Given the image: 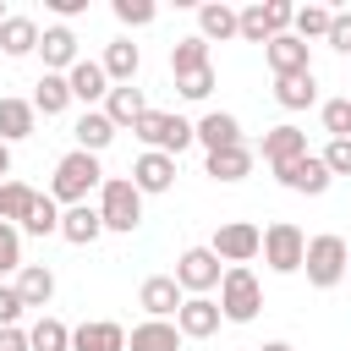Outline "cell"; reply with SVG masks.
Segmentation results:
<instances>
[{
	"label": "cell",
	"mask_w": 351,
	"mask_h": 351,
	"mask_svg": "<svg viewBox=\"0 0 351 351\" xmlns=\"http://www.w3.org/2000/svg\"><path fill=\"white\" fill-rule=\"evenodd\" d=\"M99 186H104L99 154H82V148L60 154V165H55V176H49V197H55V203L77 208V203H88V192H99Z\"/></svg>",
	"instance_id": "cell-1"
},
{
	"label": "cell",
	"mask_w": 351,
	"mask_h": 351,
	"mask_svg": "<svg viewBox=\"0 0 351 351\" xmlns=\"http://www.w3.org/2000/svg\"><path fill=\"white\" fill-rule=\"evenodd\" d=\"M263 313V285H258V274L247 269V263H230L225 274H219V318L225 324H252Z\"/></svg>",
	"instance_id": "cell-2"
},
{
	"label": "cell",
	"mask_w": 351,
	"mask_h": 351,
	"mask_svg": "<svg viewBox=\"0 0 351 351\" xmlns=\"http://www.w3.org/2000/svg\"><path fill=\"white\" fill-rule=\"evenodd\" d=\"M99 219H104V230H121V236H132L143 225V192L132 186V176H104V186H99Z\"/></svg>",
	"instance_id": "cell-3"
},
{
	"label": "cell",
	"mask_w": 351,
	"mask_h": 351,
	"mask_svg": "<svg viewBox=\"0 0 351 351\" xmlns=\"http://www.w3.org/2000/svg\"><path fill=\"white\" fill-rule=\"evenodd\" d=\"M302 269H307V285L329 291V285H340V280H346V269H351V247H346L335 230H324V236H307Z\"/></svg>",
	"instance_id": "cell-4"
},
{
	"label": "cell",
	"mask_w": 351,
	"mask_h": 351,
	"mask_svg": "<svg viewBox=\"0 0 351 351\" xmlns=\"http://www.w3.org/2000/svg\"><path fill=\"white\" fill-rule=\"evenodd\" d=\"M132 137H137L148 154L181 159V148H192V121H186V115H170V110H148V115L132 126Z\"/></svg>",
	"instance_id": "cell-5"
},
{
	"label": "cell",
	"mask_w": 351,
	"mask_h": 351,
	"mask_svg": "<svg viewBox=\"0 0 351 351\" xmlns=\"http://www.w3.org/2000/svg\"><path fill=\"white\" fill-rule=\"evenodd\" d=\"M258 247H263V230H258L252 219H225V225L214 230V241H208V252H214L225 269H230V263H252Z\"/></svg>",
	"instance_id": "cell-6"
},
{
	"label": "cell",
	"mask_w": 351,
	"mask_h": 351,
	"mask_svg": "<svg viewBox=\"0 0 351 351\" xmlns=\"http://www.w3.org/2000/svg\"><path fill=\"white\" fill-rule=\"evenodd\" d=\"M263 263L274 269V274H296L302 269V252H307V236L291 225V219H274L269 230H263Z\"/></svg>",
	"instance_id": "cell-7"
},
{
	"label": "cell",
	"mask_w": 351,
	"mask_h": 351,
	"mask_svg": "<svg viewBox=\"0 0 351 351\" xmlns=\"http://www.w3.org/2000/svg\"><path fill=\"white\" fill-rule=\"evenodd\" d=\"M219 258L208 252V247H186L181 258H176V285H181V296H208L214 285H219Z\"/></svg>",
	"instance_id": "cell-8"
},
{
	"label": "cell",
	"mask_w": 351,
	"mask_h": 351,
	"mask_svg": "<svg viewBox=\"0 0 351 351\" xmlns=\"http://www.w3.org/2000/svg\"><path fill=\"white\" fill-rule=\"evenodd\" d=\"M274 181H280L285 192H302V197H324L335 176L324 170V159H318V154H302V159L280 165V170H274Z\"/></svg>",
	"instance_id": "cell-9"
},
{
	"label": "cell",
	"mask_w": 351,
	"mask_h": 351,
	"mask_svg": "<svg viewBox=\"0 0 351 351\" xmlns=\"http://www.w3.org/2000/svg\"><path fill=\"white\" fill-rule=\"evenodd\" d=\"M181 302H186V296H181L176 274H148V280H143V291H137V307H143L148 318H165V324L181 313Z\"/></svg>",
	"instance_id": "cell-10"
},
{
	"label": "cell",
	"mask_w": 351,
	"mask_h": 351,
	"mask_svg": "<svg viewBox=\"0 0 351 351\" xmlns=\"http://www.w3.org/2000/svg\"><path fill=\"white\" fill-rule=\"evenodd\" d=\"M263 60H269L274 77H302V71H313V55H307V44H302L296 33L269 38V44H263Z\"/></svg>",
	"instance_id": "cell-11"
},
{
	"label": "cell",
	"mask_w": 351,
	"mask_h": 351,
	"mask_svg": "<svg viewBox=\"0 0 351 351\" xmlns=\"http://www.w3.org/2000/svg\"><path fill=\"white\" fill-rule=\"evenodd\" d=\"M219 324H225V318H219V302H214V296H186V302H181V313H176L181 340H208Z\"/></svg>",
	"instance_id": "cell-12"
},
{
	"label": "cell",
	"mask_w": 351,
	"mask_h": 351,
	"mask_svg": "<svg viewBox=\"0 0 351 351\" xmlns=\"http://www.w3.org/2000/svg\"><path fill=\"white\" fill-rule=\"evenodd\" d=\"M38 55H44V71H60V77L82 60V55H77V33H71L66 22H55V27L38 33Z\"/></svg>",
	"instance_id": "cell-13"
},
{
	"label": "cell",
	"mask_w": 351,
	"mask_h": 351,
	"mask_svg": "<svg viewBox=\"0 0 351 351\" xmlns=\"http://www.w3.org/2000/svg\"><path fill=\"white\" fill-rule=\"evenodd\" d=\"M192 143H203V154L236 148V143H241V121H236L230 110H208L203 121H192Z\"/></svg>",
	"instance_id": "cell-14"
},
{
	"label": "cell",
	"mask_w": 351,
	"mask_h": 351,
	"mask_svg": "<svg viewBox=\"0 0 351 351\" xmlns=\"http://www.w3.org/2000/svg\"><path fill=\"white\" fill-rule=\"evenodd\" d=\"M176 176H181V170H176V159H170V154H148V148H143V154H137V165H132V186H137L143 197H148V192H170V186H176Z\"/></svg>",
	"instance_id": "cell-15"
},
{
	"label": "cell",
	"mask_w": 351,
	"mask_h": 351,
	"mask_svg": "<svg viewBox=\"0 0 351 351\" xmlns=\"http://www.w3.org/2000/svg\"><path fill=\"white\" fill-rule=\"evenodd\" d=\"M258 154H263V165H269V170H280V165H291V159H302V154H307V132L285 121V126L263 132V148H258Z\"/></svg>",
	"instance_id": "cell-16"
},
{
	"label": "cell",
	"mask_w": 351,
	"mask_h": 351,
	"mask_svg": "<svg viewBox=\"0 0 351 351\" xmlns=\"http://www.w3.org/2000/svg\"><path fill=\"white\" fill-rule=\"evenodd\" d=\"M38 132V110H33V99H0V143L11 148V143H22V137H33Z\"/></svg>",
	"instance_id": "cell-17"
},
{
	"label": "cell",
	"mask_w": 351,
	"mask_h": 351,
	"mask_svg": "<svg viewBox=\"0 0 351 351\" xmlns=\"http://www.w3.org/2000/svg\"><path fill=\"white\" fill-rule=\"evenodd\" d=\"M252 148L247 143H236V148H214V154H203V176H214V181H241V176H252Z\"/></svg>",
	"instance_id": "cell-18"
},
{
	"label": "cell",
	"mask_w": 351,
	"mask_h": 351,
	"mask_svg": "<svg viewBox=\"0 0 351 351\" xmlns=\"http://www.w3.org/2000/svg\"><path fill=\"white\" fill-rule=\"evenodd\" d=\"M60 236H66L71 247H93V241L104 236V219H99V208H93V203L60 208Z\"/></svg>",
	"instance_id": "cell-19"
},
{
	"label": "cell",
	"mask_w": 351,
	"mask_h": 351,
	"mask_svg": "<svg viewBox=\"0 0 351 351\" xmlns=\"http://www.w3.org/2000/svg\"><path fill=\"white\" fill-rule=\"evenodd\" d=\"M71 351H126V329L110 324V318L77 324V329H71Z\"/></svg>",
	"instance_id": "cell-20"
},
{
	"label": "cell",
	"mask_w": 351,
	"mask_h": 351,
	"mask_svg": "<svg viewBox=\"0 0 351 351\" xmlns=\"http://www.w3.org/2000/svg\"><path fill=\"white\" fill-rule=\"evenodd\" d=\"M104 115H110V126H115V132H121V126H137V121L148 115L143 88H132V82H126V88H110V93H104Z\"/></svg>",
	"instance_id": "cell-21"
},
{
	"label": "cell",
	"mask_w": 351,
	"mask_h": 351,
	"mask_svg": "<svg viewBox=\"0 0 351 351\" xmlns=\"http://www.w3.org/2000/svg\"><path fill=\"white\" fill-rule=\"evenodd\" d=\"M16 296H22V307H49V302H55V274H49V263H22V269H16Z\"/></svg>",
	"instance_id": "cell-22"
},
{
	"label": "cell",
	"mask_w": 351,
	"mask_h": 351,
	"mask_svg": "<svg viewBox=\"0 0 351 351\" xmlns=\"http://www.w3.org/2000/svg\"><path fill=\"white\" fill-rule=\"evenodd\" d=\"M66 88H71V99L99 104V99L110 93V77H104V66H99V60H77V66L66 71Z\"/></svg>",
	"instance_id": "cell-23"
},
{
	"label": "cell",
	"mask_w": 351,
	"mask_h": 351,
	"mask_svg": "<svg viewBox=\"0 0 351 351\" xmlns=\"http://www.w3.org/2000/svg\"><path fill=\"white\" fill-rule=\"evenodd\" d=\"M71 137H77V148H82V154H104V148L115 143V126H110V115H104V110H82V115H77V126H71Z\"/></svg>",
	"instance_id": "cell-24"
},
{
	"label": "cell",
	"mask_w": 351,
	"mask_h": 351,
	"mask_svg": "<svg viewBox=\"0 0 351 351\" xmlns=\"http://www.w3.org/2000/svg\"><path fill=\"white\" fill-rule=\"evenodd\" d=\"M38 49V22L33 16H5L0 22V55H11V60H22V55H33Z\"/></svg>",
	"instance_id": "cell-25"
},
{
	"label": "cell",
	"mask_w": 351,
	"mask_h": 351,
	"mask_svg": "<svg viewBox=\"0 0 351 351\" xmlns=\"http://www.w3.org/2000/svg\"><path fill=\"white\" fill-rule=\"evenodd\" d=\"M126 351H181V329L165 324V318H148L126 335Z\"/></svg>",
	"instance_id": "cell-26"
},
{
	"label": "cell",
	"mask_w": 351,
	"mask_h": 351,
	"mask_svg": "<svg viewBox=\"0 0 351 351\" xmlns=\"http://www.w3.org/2000/svg\"><path fill=\"white\" fill-rule=\"evenodd\" d=\"M197 38H203V44H225V38H236V11H230L225 0L197 5Z\"/></svg>",
	"instance_id": "cell-27"
},
{
	"label": "cell",
	"mask_w": 351,
	"mask_h": 351,
	"mask_svg": "<svg viewBox=\"0 0 351 351\" xmlns=\"http://www.w3.org/2000/svg\"><path fill=\"white\" fill-rule=\"evenodd\" d=\"M170 71H176V82H181V77H197V71H214V66H208V44H203L197 33L176 38V44H170Z\"/></svg>",
	"instance_id": "cell-28"
},
{
	"label": "cell",
	"mask_w": 351,
	"mask_h": 351,
	"mask_svg": "<svg viewBox=\"0 0 351 351\" xmlns=\"http://www.w3.org/2000/svg\"><path fill=\"white\" fill-rule=\"evenodd\" d=\"M33 110H38L44 121L71 110V88H66V77H60V71H44V77L33 82Z\"/></svg>",
	"instance_id": "cell-29"
},
{
	"label": "cell",
	"mask_w": 351,
	"mask_h": 351,
	"mask_svg": "<svg viewBox=\"0 0 351 351\" xmlns=\"http://www.w3.org/2000/svg\"><path fill=\"white\" fill-rule=\"evenodd\" d=\"M99 66H104V77H110L115 88H126V82L137 77V66H143V55H137V44H132V38H115V44L104 49V60H99Z\"/></svg>",
	"instance_id": "cell-30"
},
{
	"label": "cell",
	"mask_w": 351,
	"mask_h": 351,
	"mask_svg": "<svg viewBox=\"0 0 351 351\" xmlns=\"http://www.w3.org/2000/svg\"><path fill=\"white\" fill-rule=\"evenodd\" d=\"M318 99V77L302 71V77H274V104L280 110H307Z\"/></svg>",
	"instance_id": "cell-31"
},
{
	"label": "cell",
	"mask_w": 351,
	"mask_h": 351,
	"mask_svg": "<svg viewBox=\"0 0 351 351\" xmlns=\"http://www.w3.org/2000/svg\"><path fill=\"white\" fill-rule=\"evenodd\" d=\"M22 230H27V236H60V203H55L49 192H33V208H27Z\"/></svg>",
	"instance_id": "cell-32"
},
{
	"label": "cell",
	"mask_w": 351,
	"mask_h": 351,
	"mask_svg": "<svg viewBox=\"0 0 351 351\" xmlns=\"http://www.w3.org/2000/svg\"><path fill=\"white\" fill-rule=\"evenodd\" d=\"M27 208H33V186L27 181H0V225H16L22 230Z\"/></svg>",
	"instance_id": "cell-33"
},
{
	"label": "cell",
	"mask_w": 351,
	"mask_h": 351,
	"mask_svg": "<svg viewBox=\"0 0 351 351\" xmlns=\"http://www.w3.org/2000/svg\"><path fill=\"white\" fill-rule=\"evenodd\" d=\"M27 351H71V329L60 324V318H38L33 329H27Z\"/></svg>",
	"instance_id": "cell-34"
},
{
	"label": "cell",
	"mask_w": 351,
	"mask_h": 351,
	"mask_svg": "<svg viewBox=\"0 0 351 351\" xmlns=\"http://www.w3.org/2000/svg\"><path fill=\"white\" fill-rule=\"evenodd\" d=\"M329 16H335L329 5H296V16H291V33H296L302 44H307V38H324V33H329Z\"/></svg>",
	"instance_id": "cell-35"
},
{
	"label": "cell",
	"mask_w": 351,
	"mask_h": 351,
	"mask_svg": "<svg viewBox=\"0 0 351 351\" xmlns=\"http://www.w3.org/2000/svg\"><path fill=\"white\" fill-rule=\"evenodd\" d=\"M236 38H247V44H269L274 38L269 33V16H263V0L247 5V11H236Z\"/></svg>",
	"instance_id": "cell-36"
},
{
	"label": "cell",
	"mask_w": 351,
	"mask_h": 351,
	"mask_svg": "<svg viewBox=\"0 0 351 351\" xmlns=\"http://www.w3.org/2000/svg\"><path fill=\"white\" fill-rule=\"evenodd\" d=\"M154 16H159L154 0H115V22H121V27H148Z\"/></svg>",
	"instance_id": "cell-37"
},
{
	"label": "cell",
	"mask_w": 351,
	"mask_h": 351,
	"mask_svg": "<svg viewBox=\"0 0 351 351\" xmlns=\"http://www.w3.org/2000/svg\"><path fill=\"white\" fill-rule=\"evenodd\" d=\"M16 269H22V230L0 225V274H16Z\"/></svg>",
	"instance_id": "cell-38"
},
{
	"label": "cell",
	"mask_w": 351,
	"mask_h": 351,
	"mask_svg": "<svg viewBox=\"0 0 351 351\" xmlns=\"http://www.w3.org/2000/svg\"><path fill=\"white\" fill-rule=\"evenodd\" d=\"M324 132L329 137H351V99H329L324 104Z\"/></svg>",
	"instance_id": "cell-39"
},
{
	"label": "cell",
	"mask_w": 351,
	"mask_h": 351,
	"mask_svg": "<svg viewBox=\"0 0 351 351\" xmlns=\"http://www.w3.org/2000/svg\"><path fill=\"white\" fill-rule=\"evenodd\" d=\"M329 176H351V137H329V148L318 154Z\"/></svg>",
	"instance_id": "cell-40"
},
{
	"label": "cell",
	"mask_w": 351,
	"mask_h": 351,
	"mask_svg": "<svg viewBox=\"0 0 351 351\" xmlns=\"http://www.w3.org/2000/svg\"><path fill=\"white\" fill-rule=\"evenodd\" d=\"M324 44H329V49H340V55H351V11H335V16H329Z\"/></svg>",
	"instance_id": "cell-41"
},
{
	"label": "cell",
	"mask_w": 351,
	"mask_h": 351,
	"mask_svg": "<svg viewBox=\"0 0 351 351\" xmlns=\"http://www.w3.org/2000/svg\"><path fill=\"white\" fill-rule=\"evenodd\" d=\"M263 16H269V33L280 38V33H291V16H296V5H291V0H263Z\"/></svg>",
	"instance_id": "cell-42"
},
{
	"label": "cell",
	"mask_w": 351,
	"mask_h": 351,
	"mask_svg": "<svg viewBox=\"0 0 351 351\" xmlns=\"http://www.w3.org/2000/svg\"><path fill=\"white\" fill-rule=\"evenodd\" d=\"M176 93H181V99H192V104H197V99H208V93H214V71H197V77H181V82H176Z\"/></svg>",
	"instance_id": "cell-43"
},
{
	"label": "cell",
	"mask_w": 351,
	"mask_h": 351,
	"mask_svg": "<svg viewBox=\"0 0 351 351\" xmlns=\"http://www.w3.org/2000/svg\"><path fill=\"white\" fill-rule=\"evenodd\" d=\"M27 307H22V296H16V285H0V329H11L16 318H22Z\"/></svg>",
	"instance_id": "cell-44"
},
{
	"label": "cell",
	"mask_w": 351,
	"mask_h": 351,
	"mask_svg": "<svg viewBox=\"0 0 351 351\" xmlns=\"http://www.w3.org/2000/svg\"><path fill=\"white\" fill-rule=\"evenodd\" d=\"M44 5H49V11L60 16V22H66V16H82V11H88V0H44Z\"/></svg>",
	"instance_id": "cell-45"
},
{
	"label": "cell",
	"mask_w": 351,
	"mask_h": 351,
	"mask_svg": "<svg viewBox=\"0 0 351 351\" xmlns=\"http://www.w3.org/2000/svg\"><path fill=\"white\" fill-rule=\"evenodd\" d=\"M0 351H27V329H0Z\"/></svg>",
	"instance_id": "cell-46"
},
{
	"label": "cell",
	"mask_w": 351,
	"mask_h": 351,
	"mask_svg": "<svg viewBox=\"0 0 351 351\" xmlns=\"http://www.w3.org/2000/svg\"><path fill=\"white\" fill-rule=\"evenodd\" d=\"M5 176H11V148L0 143V181H5Z\"/></svg>",
	"instance_id": "cell-47"
},
{
	"label": "cell",
	"mask_w": 351,
	"mask_h": 351,
	"mask_svg": "<svg viewBox=\"0 0 351 351\" xmlns=\"http://www.w3.org/2000/svg\"><path fill=\"white\" fill-rule=\"evenodd\" d=\"M258 351H296L291 340H269V346H258Z\"/></svg>",
	"instance_id": "cell-48"
},
{
	"label": "cell",
	"mask_w": 351,
	"mask_h": 351,
	"mask_svg": "<svg viewBox=\"0 0 351 351\" xmlns=\"http://www.w3.org/2000/svg\"><path fill=\"white\" fill-rule=\"evenodd\" d=\"M5 16H11V11H5V0H0V22H5Z\"/></svg>",
	"instance_id": "cell-49"
},
{
	"label": "cell",
	"mask_w": 351,
	"mask_h": 351,
	"mask_svg": "<svg viewBox=\"0 0 351 351\" xmlns=\"http://www.w3.org/2000/svg\"><path fill=\"white\" fill-rule=\"evenodd\" d=\"M346 274H351V269H346Z\"/></svg>",
	"instance_id": "cell-50"
}]
</instances>
